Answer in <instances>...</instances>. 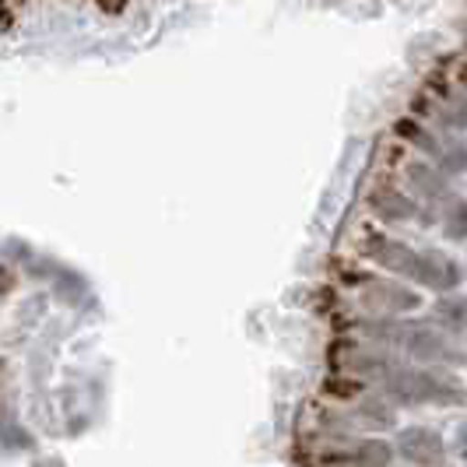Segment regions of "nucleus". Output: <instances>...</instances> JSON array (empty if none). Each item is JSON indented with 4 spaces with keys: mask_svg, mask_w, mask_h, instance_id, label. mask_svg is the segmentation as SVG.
Returning <instances> with one entry per match:
<instances>
[{
    "mask_svg": "<svg viewBox=\"0 0 467 467\" xmlns=\"http://www.w3.org/2000/svg\"><path fill=\"white\" fill-rule=\"evenodd\" d=\"M330 461H341L348 467H390L394 461V446L387 440H358L355 446H348L345 453H334Z\"/></svg>",
    "mask_w": 467,
    "mask_h": 467,
    "instance_id": "nucleus-7",
    "label": "nucleus"
},
{
    "mask_svg": "<svg viewBox=\"0 0 467 467\" xmlns=\"http://www.w3.org/2000/svg\"><path fill=\"white\" fill-rule=\"evenodd\" d=\"M324 394H334V398H358V394H362V383H358V379H327V383H324Z\"/></svg>",
    "mask_w": 467,
    "mask_h": 467,
    "instance_id": "nucleus-15",
    "label": "nucleus"
},
{
    "mask_svg": "<svg viewBox=\"0 0 467 467\" xmlns=\"http://www.w3.org/2000/svg\"><path fill=\"white\" fill-rule=\"evenodd\" d=\"M383 394L390 404L400 408H419V404H440V408H457L467 404V387L461 376L450 369H419V366H398L383 379Z\"/></svg>",
    "mask_w": 467,
    "mask_h": 467,
    "instance_id": "nucleus-1",
    "label": "nucleus"
},
{
    "mask_svg": "<svg viewBox=\"0 0 467 467\" xmlns=\"http://www.w3.org/2000/svg\"><path fill=\"white\" fill-rule=\"evenodd\" d=\"M432 317L443 334H467V296H440L432 306Z\"/></svg>",
    "mask_w": 467,
    "mask_h": 467,
    "instance_id": "nucleus-8",
    "label": "nucleus"
},
{
    "mask_svg": "<svg viewBox=\"0 0 467 467\" xmlns=\"http://www.w3.org/2000/svg\"><path fill=\"white\" fill-rule=\"evenodd\" d=\"M440 229L446 239L464 243L467 239V197H446L440 208Z\"/></svg>",
    "mask_w": 467,
    "mask_h": 467,
    "instance_id": "nucleus-11",
    "label": "nucleus"
},
{
    "mask_svg": "<svg viewBox=\"0 0 467 467\" xmlns=\"http://www.w3.org/2000/svg\"><path fill=\"white\" fill-rule=\"evenodd\" d=\"M355 419L362 421L366 429H376V432H383V429H394V425H398V411H394V404L383 398V394H373V398L358 400V408H355Z\"/></svg>",
    "mask_w": 467,
    "mask_h": 467,
    "instance_id": "nucleus-9",
    "label": "nucleus"
},
{
    "mask_svg": "<svg viewBox=\"0 0 467 467\" xmlns=\"http://www.w3.org/2000/svg\"><path fill=\"white\" fill-rule=\"evenodd\" d=\"M461 85H464V88H467V64H464V67H461Z\"/></svg>",
    "mask_w": 467,
    "mask_h": 467,
    "instance_id": "nucleus-17",
    "label": "nucleus"
},
{
    "mask_svg": "<svg viewBox=\"0 0 467 467\" xmlns=\"http://www.w3.org/2000/svg\"><path fill=\"white\" fill-rule=\"evenodd\" d=\"M464 366H467V362H464Z\"/></svg>",
    "mask_w": 467,
    "mask_h": 467,
    "instance_id": "nucleus-19",
    "label": "nucleus"
},
{
    "mask_svg": "<svg viewBox=\"0 0 467 467\" xmlns=\"http://www.w3.org/2000/svg\"><path fill=\"white\" fill-rule=\"evenodd\" d=\"M440 172H450V176L467 172V144L464 140H453V144L440 148Z\"/></svg>",
    "mask_w": 467,
    "mask_h": 467,
    "instance_id": "nucleus-14",
    "label": "nucleus"
},
{
    "mask_svg": "<svg viewBox=\"0 0 467 467\" xmlns=\"http://www.w3.org/2000/svg\"><path fill=\"white\" fill-rule=\"evenodd\" d=\"M394 453H400L408 464H415V467H443L446 443L436 429L411 425V429H400L398 432V446H394Z\"/></svg>",
    "mask_w": 467,
    "mask_h": 467,
    "instance_id": "nucleus-3",
    "label": "nucleus"
},
{
    "mask_svg": "<svg viewBox=\"0 0 467 467\" xmlns=\"http://www.w3.org/2000/svg\"><path fill=\"white\" fill-rule=\"evenodd\" d=\"M362 303L369 306L376 317H404V313L419 309L421 296L415 288L400 285V281L373 278V281H366V288H362Z\"/></svg>",
    "mask_w": 467,
    "mask_h": 467,
    "instance_id": "nucleus-2",
    "label": "nucleus"
},
{
    "mask_svg": "<svg viewBox=\"0 0 467 467\" xmlns=\"http://www.w3.org/2000/svg\"><path fill=\"white\" fill-rule=\"evenodd\" d=\"M440 127L446 130H467V95H446L436 109Z\"/></svg>",
    "mask_w": 467,
    "mask_h": 467,
    "instance_id": "nucleus-13",
    "label": "nucleus"
},
{
    "mask_svg": "<svg viewBox=\"0 0 467 467\" xmlns=\"http://www.w3.org/2000/svg\"><path fill=\"white\" fill-rule=\"evenodd\" d=\"M394 134H398L400 140H408V144H415V148H421L425 155H432V159H440V140L432 138L425 127H421L415 117H400L398 123H394Z\"/></svg>",
    "mask_w": 467,
    "mask_h": 467,
    "instance_id": "nucleus-12",
    "label": "nucleus"
},
{
    "mask_svg": "<svg viewBox=\"0 0 467 467\" xmlns=\"http://www.w3.org/2000/svg\"><path fill=\"white\" fill-rule=\"evenodd\" d=\"M123 4H127V0H99V7H102L106 15H119V11H123Z\"/></svg>",
    "mask_w": 467,
    "mask_h": 467,
    "instance_id": "nucleus-16",
    "label": "nucleus"
},
{
    "mask_svg": "<svg viewBox=\"0 0 467 467\" xmlns=\"http://www.w3.org/2000/svg\"><path fill=\"white\" fill-rule=\"evenodd\" d=\"M443 467H446V464H443Z\"/></svg>",
    "mask_w": 467,
    "mask_h": 467,
    "instance_id": "nucleus-20",
    "label": "nucleus"
},
{
    "mask_svg": "<svg viewBox=\"0 0 467 467\" xmlns=\"http://www.w3.org/2000/svg\"><path fill=\"white\" fill-rule=\"evenodd\" d=\"M415 281L425 285V288H432V292H440V296H450V292H457V288H461L464 271H461V264L450 257V254H440V250H421L419 267H415Z\"/></svg>",
    "mask_w": 467,
    "mask_h": 467,
    "instance_id": "nucleus-4",
    "label": "nucleus"
},
{
    "mask_svg": "<svg viewBox=\"0 0 467 467\" xmlns=\"http://www.w3.org/2000/svg\"><path fill=\"white\" fill-rule=\"evenodd\" d=\"M461 436H464V446H467V425H464V429H461Z\"/></svg>",
    "mask_w": 467,
    "mask_h": 467,
    "instance_id": "nucleus-18",
    "label": "nucleus"
},
{
    "mask_svg": "<svg viewBox=\"0 0 467 467\" xmlns=\"http://www.w3.org/2000/svg\"><path fill=\"white\" fill-rule=\"evenodd\" d=\"M366 254L373 264H379L383 271L398 275V278H415V267H419V250H411L408 243L390 239V235H369L366 239Z\"/></svg>",
    "mask_w": 467,
    "mask_h": 467,
    "instance_id": "nucleus-5",
    "label": "nucleus"
},
{
    "mask_svg": "<svg viewBox=\"0 0 467 467\" xmlns=\"http://www.w3.org/2000/svg\"><path fill=\"white\" fill-rule=\"evenodd\" d=\"M369 211L383 222H411L419 214V204L404 193V190L390 187V183H379L369 193Z\"/></svg>",
    "mask_w": 467,
    "mask_h": 467,
    "instance_id": "nucleus-6",
    "label": "nucleus"
},
{
    "mask_svg": "<svg viewBox=\"0 0 467 467\" xmlns=\"http://www.w3.org/2000/svg\"><path fill=\"white\" fill-rule=\"evenodd\" d=\"M408 187L415 190L425 201H436V197H446V176L429 162H411L408 165Z\"/></svg>",
    "mask_w": 467,
    "mask_h": 467,
    "instance_id": "nucleus-10",
    "label": "nucleus"
}]
</instances>
